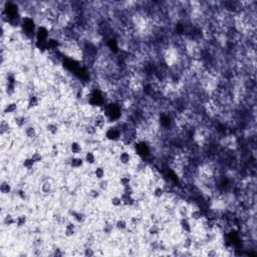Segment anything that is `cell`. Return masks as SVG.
I'll list each match as a JSON object with an SVG mask.
<instances>
[{"label":"cell","instance_id":"cell-39","mask_svg":"<svg viewBox=\"0 0 257 257\" xmlns=\"http://www.w3.org/2000/svg\"><path fill=\"white\" fill-rule=\"evenodd\" d=\"M140 223V220H139V218H137V217H132L131 219H130V224H131L132 226H138Z\"/></svg>","mask_w":257,"mask_h":257},{"label":"cell","instance_id":"cell-30","mask_svg":"<svg viewBox=\"0 0 257 257\" xmlns=\"http://www.w3.org/2000/svg\"><path fill=\"white\" fill-rule=\"evenodd\" d=\"M34 165H35V163H34V161L31 158H26L23 161V167L25 169H27V170H31V169H33Z\"/></svg>","mask_w":257,"mask_h":257},{"label":"cell","instance_id":"cell-41","mask_svg":"<svg viewBox=\"0 0 257 257\" xmlns=\"http://www.w3.org/2000/svg\"><path fill=\"white\" fill-rule=\"evenodd\" d=\"M18 196L20 197L21 199H24L25 198V192L23 190H19L18 191Z\"/></svg>","mask_w":257,"mask_h":257},{"label":"cell","instance_id":"cell-1","mask_svg":"<svg viewBox=\"0 0 257 257\" xmlns=\"http://www.w3.org/2000/svg\"><path fill=\"white\" fill-rule=\"evenodd\" d=\"M48 39V30L43 26L38 27L36 30V47L41 50H45Z\"/></svg>","mask_w":257,"mask_h":257},{"label":"cell","instance_id":"cell-10","mask_svg":"<svg viewBox=\"0 0 257 257\" xmlns=\"http://www.w3.org/2000/svg\"><path fill=\"white\" fill-rule=\"evenodd\" d=\"M70 149L71 154H74V155H78L82 151V145H80L79 143H78V142H72V143L70 144Z\"/></svg>","mask_w":257,"mask_h":257},{"label":"cell","instance_id":"cell-13","mask_svg":"<svg viewBox=\"0 0 257 257\" xmlns=\"http://www.w3.org/2000/svg\"><path fill=\"white\" fill-rule=\"evenodd\" d=\"M180 226H181V228L185 232H187V233L191 232V225H190L189 220H188L187 218H182L181 221H180Z\"/></svg>","mask_w":257,"mask_h":257},{"label":"cell","instance_id":"cell-29","mask_svg":"<svg viewBox=\"0 0 257 257\" xmlns=\"http://www.w3.org/2000/svg\"><path fill=\"white\" fill-rule=\"evenodd\" d=\"M3 223H4L6 226H12V225H15V218H14L12 215H10V214H8V215H6V216L4 217Z\"/></svg>","mask_w":257,"mask_h":257},{"label":"cell","instance_id":"cell-2","mask_svg":"<svg viewBox=\"0 0 257 257\" xmlns=\"http://www.w3.org/2000/svg\"><path fill=\"white\" fill-rule=\"evenodd\" d=\"M106 137L110 141H118L121 138V130L118 128H109L106 132Z\"/></svg>","mask_w":257,"mask_h":257},{"label":"cell","instance_id":"cell-20","mask_svg":"<svg viewBox=\"0 0 257 257\" xmlns=\"http://www.w3.org/2000/svg\"><path fill=\"white\" fill-rule=\"evenodd\" d=\"M16 110H17V103L16 102H9L5 106L4 113L5 114H12Z\"/></svg>","mask_w":257,"mask_h":257},{"label":"cell","instance_id":"cell-34","mask_svg":"<svg viewBox=\"0 0 257 257\" xmlns=\"http://www.w3.org/2000/svg\"><path fill=\"white\" fill-rule=\"evenodd\" d=\"M0 128H1V134H2V135H3V134L7 133V132L9 131V129H10L8 122H6V121H2V122H1V126H0Z\"/></svg>","mask_w":257,"mask_h":257},{"label":"cell","instance_id":"cell-24","mask_svg":"<svg viewBox=\"0 0 257 257\" xmlns=\"http://www.w3.org/2000/svg\"><path fill=\"white\" fill-rule=\"evenodd\" d=\"M46 131L50 134V135H56L57 132H58V126H57L56 124H48L46 126Z\"/></svg>","mask_w":257,"mask_h":257},{"label":"cell","instance_id":"cell-40","mask_svg":"<svg viewBox=\"0 0 257 257\" xmlns=\"http://www.w3.org/2000/svg\"><path fill=\"white\" fill-rule=\"evenodd\" d=\"M113 228H114L113 225H105V227H103V231H105V233L110 234V232H112Z\"/></svg>","mask_w":257,"mask_h":257},{"label":"cell","instance_id":"cell-36","mask_svg":"<svg viewBox=\"0 0 257 257\" xmlns=\"http://www.w3.org/2000/svg\"><path fill=\"white\" fill-rule=\"evenodd\" d=\"M192 246H193V240L191 238H186V240L184 241V247L186 249H190Z\"/></svg>","mask_w":257,"mask_h":257},{"label":"cell","instance_id":"cell-8","mask_svg":"<svg viewBox=\"0 0 257 257\" xmlns=\"http://www.w3.org/2000/svg\"><path fill=\"white\" fill-rule=\"evenodd\" d=\"M75 225L70 222L66 225V228H64V235L66 237H72L75 234Z\"/></svg>","mask_w":257,"mask_h":257},{"label":"cell","instance_id":"cell-14","mask_svg":"<svg viewBox=\"0 0 257 257\" xmlns=\"http://www.w3.org/2000/svg\"><path fill=\"white\" fill-rule=\"evenodd\" d=\"M25 135H26V137H28L29 139H33V138H35L36 135H37L36 129L32 126H26L25 128Z\"/></svg>","mask_w":257,"mask_h":257},{"label":"cell","instance_id":"cell-42","mask_svg":"<svg viewBox=\"0 0 257 257\" xmlns=\"http://www.w3.org/2000/svg\"><path fill=\"white\" fill-rule=\"evenodd\" d=\"M53 255L54 256H61L62 255V253L60 252V249H55L54 252H53Z\"/></svg>","mask_w":257,"mask_h":257},{"label":"cell","instance_id":"cell-28","mask_svg":"<svg viewBox=\"0 0 257 257\" xmlns=\"http://www.w3.org/2000/svg\"><path fill=\"white\" fill-rule=\"evenodd\" d=\"M160 231H161V229L158 225H151L148 229V233L150 235H153V236H156V235H158V234H160Z\"/></svg>","mask_w":257,"mask_h":257},{"label":"cell","instance_id":"cell-23","mask_svg":"<svg viewBox=\"0 0 257 257\" xmlns=\"http://www.w3.org/2000/svg\"><path fill=\"white\" fill-rule=\"evenodd\" d=\"M14 124L16 125L18 128H22L26 124V118L23 116H18L14 118Z\"/></svg>","mask_w":257,"mask_h":257},{"label":"cell","instance_id":"cell-12","mask_svg":"<svg viewBox=\"0 0 257 257\" xmlns=\"http://www.w3.org/2000/svg\"><path fill=\"white\" fill-rule=\"evenodd\" d=\"M94 177L98 180H102L106 176V171L102 167H97L94 169Z\"/></svg>","mask_w":257,"mask_h":257},{"label":"cell","instance_id":"cell-6","mask_svg":"<svg viewBox=\"0 0 257 257\" xmlns=\"http://www.w3.org/2000/svg\"><path fill=\"white\" fill-rule=\"evenodd\" d=\"M118 160H120L121 164H122V165H129L132 161V156L129 152L124 151L121 153L120 156H118Z\"/></svg>","mask_w":257,"mask_h":257},{"label":"cell","instance_id":"cell-37","mask_svg":"<svg viewBox=\"0 0 257 257\" xmlns=\"http://www.w3.org/2000/svg\"><path fill=\"white\" fill-rule=\"evenodd\" d=\"M83 254L84 256H94L95 254V252L94 251V249H91V248H86V249H84V252H83Z\"/></svg>","mask_w":257,"mask_h":257},{"label":"cell","instance_id":"cell-25","mask_svg":"<svg viewBox=\"0 0 257 257\" xmlns=\"http://www.w3.org/2000/svg\"><path fill=\"white\" fill-rule=\"evenodd\" d=\"M110 204H112L114 207L116 208H118L122 205V197L120 196H114L110 198Z\"/></svg>","mask_w":257,"mask_h":257},{"label":"cell","instance_id":"cell-15","mask_svg":"<svg viewBox=\"0 0 257 257\" xmlns=\"http://www.w3.org/2000/svg\"><path fill=\"white\" fill-rule=\"evenodd\" d=\"M27 106H28V109H34V108H36V106H38V105H39V99H38L37 97H35V95H31L29 98H28V103H27Z\"/></svg>","mask_w":257,"mask_h":257},{"label":"cell","instance_id":"cell-32","mask_svg":"<svg viewBox=\"0 0 257 257\" xmlns=\"http://www.w3.org/2000/svg\"><path fill=\"white\" fill-rule=\"evenodd\" d=\"M98 131V129L95 128L94 125H89V126H86V132L87 135H90V136H94L95 133H97Z\"/></svg>","mask_w":257,"mask_h":257},{"label":"cell","instance_id":"cell-19","mask_svg":"<svg viewBox=\"0 0 257 257\" xmlns=\"http://www.w3.org/2000/svg\"><path fill=\"white\" fill-rule=\"evenodd\" d=\"M23 27H24V29L27 32H32L33 31V27H34L33 21L31 20V19H29V18H25L24 21H23Z\"/></svg>","mask_w":257,"mask_h":257},{"label":"cell","instance_id":"cell-38","mask_svg":"<svg viewBox=\"0 0 257 257\" xmlns=\"http://www.w3.org/2000/svg\"><path fill=\"white\" fill-rule=\"evenodd\" d=\"M109 46H110V48L112 49H114V50H117V48H118V45H117V42H116V40L114 39H110V41H109Z\"/></svg>","mask_w":257,"mask_h":257},{"label":"cell","instance_id":"cell-4","mask_svg":"<svg viewBox=\"0 0 257 257\" xmlns=\"http://www.w3.org/2000/svg\"><path fill=\"white\" fill-rule=\"evenodd\" d=\"M106 118L103 114H97L94 118V125L97 129H102L106 125Z\"/></svg>","mask_w":257,"mask_h":257},{"label":"cell","instance_id":"cell-9","mask_svg":"<svg viewBox=\"0 0 257 257\" xmlns=\"http://www.w3.org/2000/svg\"><path fill=\"white\" fill-rule=\"evenodd\" d=\"M59 47V42L54 38H49L46 44V50H56Z\"/></svg>","mask_w":257,"mask_h":257},{"label":"cell","instance_id":"cell-7","mask_svg":"<svg viewBox=\"0 0 257 257\" xmlns=\"http://www.w3.org/2000/svg\"><path fill=\"white\" fill-rule=\"evenodd\" d=\"M82 165H83V159L79 158V157H72L70 160V166L74 169L82 167Z\"/></svg>","mask_w":257,"mask_h":257},{"label":"cell","instance_id":"cell-26","mask_svg":"<svg viewBox=\"0 0 257 257\" xmlns=\"http://www.w3.org/2000/svg\"><path fill=\"white\" fill-rule=\"evenodd\" d=\"M131 182H132V180L129 176H122V177H121V179H120V184L122 188L131 186Z\"/></svg>","mask_w":257,"mask_h":257},{"label":"cell","instance_id":"cell-33","mask_svg":"<svg viewBox=\"0 0 257 257\" xmlns=\"http://www.w3.org/2000/svg\"><path fill=\"white\" fill-rule=\"evenodd\" d=\"M30 158H31L34 161V163L37 164V163H40L41 162L42 159H43V157H42V155L40 154V153L36 152V153H33L32 156L30 157Z\"/></svg>","mask_w":257,"mask_h":257},{"label":"cell","instance_id":"cell-21","mask_svg":"<svg viewBox=\"0 0 257 257\" xmlns=\"http://www.w3.org/2000/svg\"><path fill=\"white\" fill-rule=\"evenodd\" d=\"M84 161L89 165H94L95 163V155L93 152H86L84 156Z\"/></svg>","mask_w":257,"mask_h":257},{"label":"cell","instance_id":"cell-22","mask_svg":"<svg viewBox=\"0 0 257 257\" xmlns=\"http://www.w3.org/2000/svg\"><path fill=\"white\" fill-rule=\"evenodd\" d=\"M164 194H165V190H164V188L161 186H157L154 189V191H153V196L157 199L162 198L164 196Z\"/></svg>","mask_w":257,"mask_h":257},{"label":"cell","instance_id":"cell-18","mask_svg":"<svg viewBox=\"0 0 257 257\" xmlns=\"http://www.w3.org/2000/svg\"><path fill=\"white\" fill-rule=\"evenodd\" d=\"M11 185L8 182H2L1 185H0V191L3 195H7L11 192Z\"/></svg>","mask_w":257,"mask_h":257},{"label":"cell","instance_id":"cell-3","mask_svg":"<svg viewBox=\"0 0 257 257\" xmlns=\"http://www.w3.org/2000/svg\"><path fill=\"white\" fill-rule=\"evenodd\" d=\"M120 108L114 105V103H112V105H110L108 108H106V116L110 117V118H118L120 116Z\"/></svg>","mask_w":257,"mask_h":257},{"label":"cell","instance_id":"cell-5","mask_svg":"<svg viewBox=\"0 0 257 257\" xmlns=\"http://www.w3.org/2000/svg\"><path fill=\"white\" fill-rule=\"evenodd\" d=\"M121 197H122V205H125V206H133L136 202L135 199H134V197H133V195H131V194H126V193H124V192H122Z\"/></svg>","mask_w":257,"mask_h":257},{"label":"cell","instance_id":"cell-35","mask_svg":"<svg viewBox=\"0 0 257 257\" xmlns=\"http://www.w3.org/2000/svg\"><path fill=\"white\" fill-rule=\"evenodd\" d=\"M90 196L93 199H98L99 196H101V192L97 189H91L90 191Z\"/></svg>","mask_w":257,"mask_h":257},{"label":"cell","instance_id":"cell-31","mask_svg":"<svg viewBox=\"0 0 257 257\" xmlns=\"http://www.w3.org/2000/svg\"><path fill=\"white\" fill-rule=\"evenodd\" d=\"M71 214V216L74 217V219L78 222V223H82L83 222V215L82 213H79V212H75V211H72V212H70Z\"/></svg>","mask_w":257,"mask_h":257},{"label":"cell","instance_id":"cell-17","mask_svg":"<svg viewBox=\"0 0 257 257\" xmlns=\"http://www.w3.org/2000/svg\"><path fill=\"white\" fill-rule=\"evenodd\" d=\"M114 227H116L118 230H120V231H122V230H126L128 228V222L124 219H118V220H117L116 223H114Z\"/></svg>","mask_w":257,"mask_h":257},{"label":"cell","instance_id":"cell-11","mask_svg":"<svg viewBox=\"0 0 257 257\" xmlns=\"http://www.w3.org/2000/svg\"><path fill=\"white\" fill-rule=\"evenodd\" d=\"M203 217H204V214H203L202 211L199 210V209H195V210L191 211V212H190V218H191L192 220H194V221L201 220Z\"/></svg>","mask_w":257,"mask_h":257},{"label":"cell","instance_id":"cell-16","mask_svg":"<svg viewBox=\"0 0 257 257\" xmlns=\"http://www.w3.org/2000/svg\"><path fill=\"white\" fill-rule=\"evenodd\" d=\"M26 221H27V219H26L25 215H19L15 218V225H16V227L21 228L26 224Z\"/></svg>","mask_w":257,"mask_h":257},{"label":"cell","instance_id":"cell-27","mask_svg":"<svg viewBox=\"0 0 257 257\" xmlns=\"http://www.w3.org/2000/svg\"><path fill=\"white\" fill-rule=\"evenodd\" d=\"M51 190H52V186H51V184L49 183L48 181L42 183V185H41V191H42V193H44V194H49V193L51 192Z\"/></svg>","mask_w":257,"mask_h":257}]
</instances>
